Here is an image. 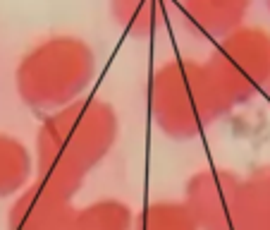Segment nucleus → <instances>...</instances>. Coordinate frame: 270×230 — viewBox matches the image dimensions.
<instances>
[{
  "label": "nucleus",
  "mask_w": 270,
  "mask_h": 230,
  "mask_svg": "<svg viewBox=\"0 0 270 230\" xmlns=\"http://www.w3.org/2000/svg\"><path fill=\"white\" fill-rule=\"evenodd\" d=\"M119 115L108 101L84 96L43 118L34 142L36 175L77 194L86 175L112 151Z\"/></svg>",
  "instance_id": "1"
},
{
  "label": "nucleus",
  "mask_w": 270,
  "mask_h": 230,
  "mask_svg": "<svg viewBox=\"0 0 270 230\" xmlns=\"http://www.w3.org/2000/svg\"><path fill=\"white\" fill-rule=\"evenodd\" d=\"M96 72L98 60L91 43L70 34L48 36L17 63L15 91L26 108L50 115L84 98Z\"/></svg>",
  "instance_id": "2"
},
{
  "label": "nucleus",
  "mask_w": 270,
  "mask_h": 230,
  "mask_svg": "<svg viewBox=\"0 0 270 230\" xmlns=\"http://www.w3.org/2000/svg\"><path fill=\"white\" fill-rule=\"evenodd\" d=\"M146 104L151 122L167 139L187 142L223 118L206 63L191 58L167 60L148 80Z\"/></svg>",
  "instance_id": "3"
},
{
  "label": "nucleus",
  "mask_w": 270,
  "mask_h": 230,
  "mask_svg": "<svg viewBox=\"0 0 270 230\" xmlns=\"http://www.w3.org/2000/svg\"><path fill=\"white\" fill-rule=\"evenodd\" d=\"M203 63L225 118L270 89V32L244 24L215 41Z\"/></svg>",
  "instance_id": "4"
},
{
  "label": "nucleus",
  "mask_w": 270,
  "mask_h": 230,
  "mask_svg": "<svg viewBox=\"0 0 270 230\" xmlns=\"http://www.w3.org/2000/svg\"><path fill=\"white\" fill-rule=\"evenodd\" d=\"M244 177L230 168H203L184 185V204L199 230H234L237 199Z\"/></svg>",
  "instance_id": "5"
},
{
  "label": "nucleus",
  "mask_w": 270,
  "mask_h": 230,
  "mask_svg": "<svg viewBox=\"0 0 270 230\" xmlns=\"http://www.w3.org/2000/svg\"><path fill=\"white\" fill-rule=\"evenodd\" d=\"M74 194L39 175L15 197L8 214V230H70L77 209Z\"/></svg>",
  "instance_id": "6"
},
{
  "label": "nucleus",
  "mask_w": 270,
  "mask_h": 230,
  "mask_svg": "<svg viewBox=\"0 0 270 230\" xmlns=\"http://www.w3.org/2000/svg\"><path fill=\"white\" fill-rule=\"evenodd\" d=\"M251 5L254 0H177V17L191 36L220 41L244 27Z\"/></svg>",
  "instance_id": "7"
},
{
  "label": "nucleus",
  "mask_w": 270,
  "mask_h": 230,
  "mask_svg": "<svg viewBox=\"0 0 270 230\" xmlns=\"http://www.w3.org/2000/svg\"><path fill=\"white\" fill-rule=\"evenodd\" d=\"M170 0H110L112 22L132 39H151L167 19Z\"/></svg>",
  "instance_id": "8"
},
{
  "label": "nucleus",
  "mask_w": 270,
  "mask_h": 230,
  "mask_svg": "<svg viewBox=\"0 0 270 230\" xmlns=\"http://www.w3.org/2000/svg\"><path fill=\"white\" fill-rule=\"evenodd\" d=\"M234 230H270V166L244 177L237 199Z\"/></svg>",
  "instance_id": "9"
},
{
  "label": "nucleus",
  "mask_w": 270,
  "mask_h": 230,
  "mask_svg": "<svg viewBox=\"0 0 270 230\" xmlns=\"http://www.w3.org/2000/svg\"><path fill=\"white\" fill-rule=\"evenodd\" d=\"M34 154L17 137L0 132V197H17L34 180Z\"/></svg>",
  "instance_id": "10"
},
{
  "label": "nucleus",
  "mask_w": 270,
  "mask_h": 230,
  "mask_svg": "<svg viewBox=\"0 0 270 230\" xmlns=\"http://www.w3.org/2000/svg\"><path fill=\"white\" fill-rule=\"evenodd\" d=\"M136 216L122 199H96L77 209L72 218V230H134Z\"/></svg>",
  "instance_id": "11"
},
{
  "label": "nucleus",
  "mask_w": 270,
  "mask_h": 230,
  "mask_svg": "<svg viewBox=\"0 0 270 230\" xmlns=\"http://www.w3.org/2000/svg\"><path fill=\"white\" fill-rule=\"evenodd\" d=\"M134 230H199L184 201L158 199L143 204L136 214Z\"/></svg>",
  "instance_id": "12"
},
{
  "label": "nucleus",
  "mask_w": 270,
  "mask_h": 230,
  "mask_svg": "<svg viewBox=\"0 0 270 230\" xmlns=\"http://www.w3.org/2000/svg\"><path fill=\"white\" fill-rule=\"evenodd\" d=\"M265 8H268V10H270V0H265Z\"/></svg>",
  "instance_id": "13"
},
{
  "label": "nucleus",
  "mask_w": 270,
  "mask_h": 230,
  "mask_svg": "<svg viewBox=\"0 0 270 230\" xmlns=\"http://www.w3.org/2000/svg\"><path fill=\"white\" fill-rule=\"evenodd\" d=\"M70 230H72V225H70Z\"/></svg>",
  "instance_id": "14"
}]
</instances>
